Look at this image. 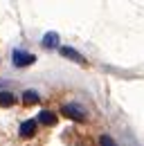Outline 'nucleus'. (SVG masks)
<instances>
[{"label":"nucleus","instance_id":"obj_8","mask_svg":"<svg viewBox=\"0 0 144 146\" xmlns=\"http://www.w3.org/2000/svg\"><path fill=\"white\" fill-rule=\"evenodd\" d=\"M16 104V97L11 92H0V108H9Z\"/></svg>","mask_w":144,"mask_h":146},{"label":"nucleus","instance_id":"obj_6","mask_svg":"<svg viewBox=\"0 0 144 146\" xmlns=\"http://www.w3.org/2000/svg\"><path fill=\"white\" fill-rule=\"evenodd\" d=\"M38 101H41L38 92H34V90H25L23 92V104H25V106H34V104H38Z\"/></svg>","mask_w":144,"mask_h":146},{"label":"nucleus","instance_id":"obj_2","mask_svg":"<svg viewBox=\"0 0 144 146\" xmlns=\"http://www.w3.org/2000/svg\"><path fill=\"white\" fill-rule=\"evenodd\" d=\"M11 61H14V65L16 68H27V65H32L36 61V56L34 54H29V52H25V50H14L11 52Z\"/></svg>","mask_w":144,"mask_h":146},{"label":"nucleus","instance_id":"obj_5","mask_svg":"<svg viewBox=\"0 0 144 146\" xmlns=\"http://www.w3.org/2000/svg\"><path fill=\"white\" fill-rule=\"evenodd\" d=\"M61 54L65 56V58H72L74 63H86V58L79 54L77 50H72V47H61Z\"/></svg>","mask_w":144,"mask_h":146},{"label":"nucleus","instance_id":"obj_7","mask_svg":"<svg viewBox=\"0 0 144 146\" xmlns=\"http://www.w3.org/2000/svg\"><path fill=\"white\" fill-rule=\"evenodd\" d=\"M56 45H59V34L50 32V34H45V36H43V47L52 50V47H56Z\"/></svg>","mask_w":144,"mask_h":146},{"label":"nucleus","instance_id":"obj_4","mask_svg":"<svg viewBox=\"0 0 144 146\" xmlns=\"http://www.w3.org/2000/svg\"><path fill=\"white\" fill-rule=\"evenodd\" d=\"M56 119H59V117L54 115L52 110H41V112H38V117H36V121H38V124H43V126H54V124H56Z\"/></svg>","mask_w":144,"mask_h":146},{"label":"nucleus","instance_id":"obj_9","mask_svg":"<svg viewBox=\"0 0 144 146\" xmlns=\"http://www.w3.org/2000/svg\"><path fill=\"white\" fill-rule=\"evenodd\" d=\"M99 146H117V142L108 133H104V135H99Z\"/></svg>","mask_w":144,"mask_h":146},{"label":"nucleus","instance_id":"obj_3","mask_svg":"<svg viewBox=\"0 0 144 146\" xmlns=\"http://www.w3.org/2000/svg\"><path fill=\"white\" fill-rule=\"evenodd\" d=\"M36 128H38V121H36V119H27V121H23L20 128H18L20 139H32V137L36 135Z\"/></svg>","mask_w":144,"mask_h":146},{"label":"nucleus","instance_id":"obj_10","mask_svg":"<svg viewBox=\"0 0 144 146\" xmlns=\"http://www.w3.org/2000/svg\"><path fill=\"white\" fill-rule=\"evenodd\" d=\"M83 146H86V144H83Z\"/></svg>","mask_w":144,"mask_h":146},{"label":"nucleus","instance_id":"obj_1","mask_svg":"<svg viewBox=\"0 0 144 146\" xmlns=\"http://www.w3.org/2000/svg\"><path fill=\"white\" fill-rule=\"evenodd\" d=\"M61 115L70 117V119H74V121H88V119H90L88 108H86L83 104H77V101L63 104V106H61Z\"/></svg>","mask_w":144,"mask_h":146}]
</instances>
